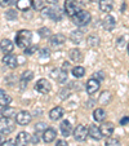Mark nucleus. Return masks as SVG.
Returning <instances> with one entry per match:
<instances>
[{
  "label": "nucleus",
  "mask_w": 129,
  "mask_h": 146,
  "mask_svg": "<svg viewBox=\"0 0 129 146\" xmlns=\"http://www.w3.org/2000/svg\"><path fill=\"white\" fill-rule=\"evenodd\" d=\"M31 40H32V33L30 30H19L16 35V44L18 48H27L31 45Z\"/></svg>",
  "instance_id": "nucleus-1"
},
{
  "label": "nucleus",
  "mask_w": 129,
  "mask_h": 146,
  "mask_svg": "<svg viewBox=\"0 0 129 146\" xmlns=\"http://www.w3.org/2000/svg\"><path fill=\"white\" fill-rule=\"evenodd\" d=\"M40 12H41V16L44 17V18H50L52 21H56V22L61 21L62 17H63L62 9L58 8V5L57 7H48V8H43Z\"/></svg>",
  "instance_id": "nucleus-2"
},
{
  "label": "nucleus",
  "mask_w": 129,
  "mask_h": 146,
  "mask_svg": "<svg viewBox=\"0 0 129 146\" xmlns=\"http://www.w3.org/2000/svg\"><path fill=\"white\" fill-rule=\"evenodd\" d=\"M71 18H72V22H74L76 26H87L89 22H91L92 16L88 11H81V9H80L75 16L71 17Z\"/></svg>",
  "instance_id": "nucleus-3"
},
{
  "label": "nucleus",
  "mask_w": 129,
  "mask_h": 146,
  "mask_svg": "<svg viewBox=\"0 0 129 146\" xmlns=\"http://www.w3.org/2000/svg\"><path fill=\"white\" fill-rule=\"evenodd\" d=\"M34 88H35V91H38L39 93L47 94V93H49L50 89H52V84H50L47 79H39L38 82L35 83Z\"/></svg>",
  "instance_id": "nucleus-4"
},
{
  "label": "nucleus",
  "mask_w": 129,
  "mask_h": 146,
  "mask_svg": "<svg viewBox=\"0 0 129 146\" xmlns=\"http://www.w3.org/2000/svg\"><path fill=\"white\" fill-rule=\"evenodd\" d=\"M63 11L69 17H72L80 11V5L77 3H75L74 0H66L65 5H63Z\"/></svg>",
  "instance_id": "nucleus-5"
},
{
  "label": "nucleus",
  "mask_w": 129,
  "mask_h": 146,
  "mask_svg": "<svg viewBox=\"0 0 129 146\" xmlns=\"http://www.w3.org/2000/svg\"><path fill=\"white\" fill-rule=\"evenodd\" d=\"M13 131H14V124H13V121H12L9 118L1 116V118H0V133L8 135V133L13 132Z\"/></svg>",
  "instance_id": "nucleus-6"
},
{
  "label": "nucleus",
  "mask_w": 129,
  "mask_h": 146,
  "mask_svg": "<svg viewBox=\"0 0 129 146\" xmlns=\"http://www.w3.org/2000/svg\"><path fill=\"white\" fill-rule=\"evenodd\" d=\"M72 133H74V138L76 141H85L87 137H88V128L85 127V125H83V124H79L72 131Z\"/></svg>",
  "instance_id": "nucleus-7"
},
{
  "label": "nucleus",
  "mask_w": 129,
  "mask_h": 146,
  "mask_svg": "<svg viewBox=\"0 0 129 146\" xmlns=\"http://www.w3.org/2000/svg\"><path fill=\"white\" fill-rule=\"evenodd\" d=\"M31 120H32V116L28 111L22 110L16 115V121L18 125H27V124L31 123Z\"/></svg>",
  "instance_id": "nucleus-8"
},
{
  "label": "nucleus",
  "mask_w": 129,
  "mask_h": 146,
  "mask_svg": "<svg viewBox=\"0 0 129 146\" xmlns=\"http://www.w3.org/2000/svg\"><path fill=\"white\" fill-rule=\"evenodd\" d=\"M1 62H3L7 67H9V69H16V67L18 66V57L14 56V54H12V53H9V54H4Z\"/></svg>",
  "instance_id": "nucleus-9"
},
{
  "label": "nucleus",
  "mask_w": 129,
  "mask_h": 146,
  "mask_svg": "<svg viewBox=\"0 0 129 146\" xmlns=\"http://www.w3.org/2000/svg\"><path fill=\"white\" fill-rule=\"evenodd\" d=\"M85 88H87V92H88V94H94L96 92H98V89L101 88V82L97 79H94V78H91V79L87 82V84H85Z\"/></svg>",
  "instance_id": "nucleus-10"
},
{
  "label": "nucleus",
  "mask_w": 129,
  "mask_h": 146,
  "mask_svg": "<svg viewBox=\"0 0 129 146\" xmlns=\"http://www.w3.org/2000/svg\"><path fill=\"white\" fill-rule=\"evenodd\" d=\"M31 142V135L27 132H19L16 137V146H27Z\"/></svg>",
  "instance_id": "nucleus-11"
},
{
  "label": "nucleus",
  "mask_w": 129,
  "mask_h": 146,
  "mask_svg": "<svg viewBox=\"0 0 129 146\" xmlns=\"http://www.w3.org/2000/svg\"><path fill=\"white\" fill-rule=\"evenodd\" d=\"M114 129H115V127H114V124L111 121H105V123H102L99 125V131L102 133V137H110L114 133Z\"/></svg>",
  "instance_id": "nucleus-12"
},
{
  "label": "nucleus",
  "mask_w": 129,
  "mask_h": 146,
  "mask_svg": "<svg viewBox=\"0 0 129 146\" xmlns=\"http://www.w3.org/2000/svg\"><path fill=\"white\" fill-rule=\"evenodd\" d=\"M50 45L52 47H60V45H63L65 41H66V36L63 34H56V35H50L49 38Z\"/></svg>",
  "instance_id": "nucleus-13"
},
{
  "label": "nucleus",
  "mask_w": 129,
  "mask_h": 146,
  "mask_svg": "<svg viewBox=\"0 0 129 146\" xmlns=\"http://www.w3.org/2000/svg\"><path fill=\"white\" fill-rule=\"evenodd\" d=\"M0 49L3 50L4 54H9L14 49V43L12 40H9V39H3L0 41Z\"/></svg>",
  "instance_id": "nucleus-14"
},
{
  "label": "nucleus",
  "mask_w": 129,
  "mask_h": 146,
  "mask_svg": "<svg viewBox=\"0 0 129 146\" xmlns=\"http://www.w3.org/2000/svg\"><path fill=\"white\" fill-rule=\"evenodd\" d=\"M63 115H65V109L61 106H56L49 111V118L52 120H60L63 118Z\"/></svg>",
  "instance_id": "nucleus-15"
},
{
  "label": "nucleus",
  "mask_w": 129,
  "mask_h": 146,
  "mask_svg": "<svg viewBox=\"0 0 129 146\" xmlns=\"http://www.w3.org/2000/svg\"><path fill=\"white\" fill-rule=\"evenodd\" d=\"M88 136H89V137H92L93 140H96V141L101 140V138H102V133H101V131H99L98 125H96V124H92V125H89V128H88Z\"/></svg>",
  "instance_id": "nucleus-16"
},
{
  "label": "nucleus",
  "mask_w": 129,
  "mask_h": 146,
  "mask_svg": "<svg viewBox=\"0 0 129 146\" xmlns=\"http://www.w3.org/2000/svg\"><path fill=\"white\" fill-rule=\"evenodd\" d=\"M57 137V132H56L53 128H47V129L43 132V141L45 143H50L56 140Z\"/></svg>",
  "instance_id": "nucleus-17"
},
{
  "label": "nucleus",
  "mask_w": 129,
  "mask_h": 146,
  "mask_svg": "<svg viewBox=\"0 0 129 146\" xmlns=\"http://www.w3.org/2000/svg\"><path fill=\"white\" fill-rule=\"evenodd\" d=\"M60 131H61V133H62L63 137H69V136H71V133H72L71 123H70L69 120H63L62 123L60 124Z\"/></svg>",
  "instance_id": "nucleus-18"
},
{
  "label": "nucleus",
  "mask_w": 129,
  "mask_h": 146,
  "mask_svg": "<svg viewBox=\"0 0 129 146\" xmlns=\"http://www.w3.org/2000/svg\"><path fill=\"white\" fill-rule=\"evenodd\" d=\"M102 26H103V29L106 31H111V30H114V27L116 26V21H115V18H114L112 16H108L106 17V18L102 21Z\"/></svg>",
  "instance_id": "nucleus-19"
},
{
  "label": "nucleus",
  "mask_w": 129,
  "mask_h": 146,
  "mask_svg": "<svg viewBox=\"0 0 129 146\" xmlns=\"http://www.w3.org/2000/svg\"><path fill=\"white\" fill-rule=\"evenodd\" d=\"M99 9L105 13H110L114 9V0H99Z\"/></svg>",
  "instance_id": "nucleus-20"
},
{
  "label": "nucleus",
  "mask_w": 129,
  "mask_h": 146,
  "mask_svg": "<svg viewBox=\"0 0 129 146\" xmlns=\"http://www.w3.org/2000/svg\"><path fill=\"white\" fill-rule=\"evenodd\" d=\"M106 116H107L106 110H105V109H102V108H98V109H96V110L93 111V118H94V120L98 121V123L105 121Z\"/></svg>",
  "instance_id": "nucleus-21"
},
{
  "label": "nucleus",
  "mask_w": 129,
  "mask_h": 146,
  "mask_svg": "<svg viewBox=\"0 0 129 146\" xmlns=\"http://www.w3.org/2000/svg\"><path fill=\"white\" fill-rule=\"evenodd\" d=\"M84 39V33L80 30H75L70 34V40L74 43V44H80Z\"/></svg>",
  "instance_id": "nucleus-22"
},
{
  "label": "nucleus",
  "mask_w": 129,
  "mask_h": 146,
  "mask_svg": "<svg viewBox=\"0 0 129 146\" xmlns=\"http://www.w3.org/2000/svg\"><path fill=\"white\" fill-rule=\"evenodd\" d=\"M69 57L71 61H74V62H80V61L83 60V53L80 49H77V48H72V49L69 50Z\"/></svg>",
  "instance_id": "nucleus-23"
},
{
  "label": "nucleus",
  "mask_w": 129,
  "mask_h": 146,
  "mask_svg": "<svg viewBox=\"0 0 129 146\" xmlns=\"http://www.w3.org/2000/svg\"><path fill=\"white\" fill-rule=\"evenodd\" d=\"M0 114H1V116H5V118H13V116H16V109L14 108H11V106H3V109H1V111H0Z\"/></svg>",
  "instance_id": "nucleus-24"
},
{
  "label": "nucleus",
  "mask_w": 129,
  "mask_h": 146,
  "mask_svg": "<svg viewBox=\"0 0 129 146\" xmlns=\"http://www.w3.org/2000/svg\"><path fill=\"white\" fill-rule=\"evenodd\" d=\"M16 7L18 11L26 12V11H28V8L31 7V0H17Z\"/></svg>",
  "instance_id": "nucleus-25"
},
{
  "label": "nucleus",
  "mask_w": 129,
  "mask_h": 146,
  "mask_svg": "<svg viewBox=\"0 0 129 146\" xmlns=\"http://www.w3.org/2000/svg\"><path fill=\"white\" fill-rule=\"evenodd\" d=\"M110 101H111V93H110V92L105 91V92H102V93L99 94L98 102L101 104V105H108V104H110Z\"/></svg>",
  "instance_id": "nucleus-26"
},
{
  "label": "nucleus",
  "mask_w": 129,
  "mask_h": 146,
  "mask_svg": "<svg viewBox=\"0 0 129 146\" xmlns=\"http://www.w3.org/2000/svg\"><path fill=\"white\" fill-rule=\"evenodd\" d=\"M87 44L89 45V47H98L99 45V36L96 35V34H92V35H89L88 38H87Z\"/></svg>",
  "instance_id": "nucleus-27"
},
{
  "label": "nucleus",
  "mask_w": 129,
  "mask_h": 146,
  "mask_svg": "<svg viewBox=\"0 0 129 146\" xmlns=\"http://www.w3.org/2000/svg\"><path fill=\"white\" fill-rule=\"evenodd\" d=\"M54 78L58 80L60 83H66L67 82V78H69V75H67V71L66 70H58L57 71V75H54Z\"/></svg>",
  "instance_id": "nucleus-28"
},
{
  "label": "nucleus",
  "mask_w": 129,
  "mask_h": 146,
  "mask_svg": "<svg viewBox=\"0 0 129 146\" xmlns=\"http://www.w3.org/2000/svg\"><path fill=\"white\" fill-rule=\"evenodd\" d=\"M72 75H74L75 78H77V79H80V78H83L85 75V69L83 66L72 67Z\"/></svg>",
  "instance_id": "nucleus-29"
},
{
  "label": "nucleus",
  "mask_w": 129,
  "mask_h": 146,
  "mask_svg": "<svg viewBox=\"0 0 129 146\" xmlns=\"http://www.w3.org/2000/svg\"><path fill=\"white\" fill-rule=\"evenodd\" d=\"M11 102H12V97L9 96V94H5L4 92L0 93V106H1V108H3V106H8Z\"/></svg>",
  "instance_id": "nucleus-30"
},
{
  "label": "nucleus",
  "mask_w": 129,
  "mask_h": 146,
  "mask_svg": "<svg viewBox=\"0 0 129 146\" xmlns=\"http://www.w3.org/2000/svg\"><path fill=\"white\" fill-rule=\"evenodd\" d=\"M45 0H31V7H32L34 11H39L40 12L41 9L44 8Z\"/></svg>",
  "instance_id": "nucleus-31"
},
{
  "label": "nucleus",
  "mask_w": 129,
  "mask_h": 146,
  "mask_svg": "<svg viewBox=\"0 0 129 146\" xmlns=\"http://www.w3.org/2000/svg\"><path fill=\"white\" fill-rule=\"evenodd\" d=\"M17 17H18V13H17L16 9H8L5 12V18L8 21H16Z\"/></svg>",
  "instance_id": "nucleus-32"
},
{
  "label": "nucleus",
  "mask_w": 129,
  "mask_h": 146,
  "mask_svg": "<svg viewBox=\"0 0 129 146\" xmlns=\"http://www.w3.org/2000/svg\"><path fill=\"white\" fill-rule=\"evenodd\" d=\"M105 146H121V143L118 138H114L110 136V137H107L106 142H105Z\"/></svg>",
  "instance_id": "nucleus-33"
},
{
  "label": "nucleus",
  "mask_w": 129,
  "mask_h": 146,
  "mask_svg": "<svg viewBox=\"0 0 129 146\" xmlns=\"http://www.w3.org/2000/svg\"><path fill=\"white\" fill-rule=\"evenodd\" d=\"M34 79V72L31 70H26V71L22 72L21 75V80H25V82H30V80Z\"/></svg>",
  "instance_id": "nucleus-34"
},
{
  "label": "nucleus",
  "mask_w": 129,
  "mask_h": 146,
  "mask_svg": "<svg viewBox=\"0 0 129 146\" xmlns=\"http://www.w3.org/2000/svg\"><path fill=\"white\" fill-rule=\"evenodd\" d=\"M35 52H38V47L36 45H28L27 48L23 49V54L25 56H32Z\"/></svg>",
  "instance_id": "nucleus-35"
},
{
  "label": "nucleus",
  "mask_w": 129,
  "mask_h": 146,
  "mask_svg": "<svg viewBox=\"0 0 129 146\" xmlns=\"http://www.w3.org/2000/svg\"><path fill=\"white\" fill-rule=\"evenodd\" d=\"M39 35H40L41 38H50L52 33H50V30L48 27H41L40 30H39Z\"/></svg>",
  "instance_id": "nucleus-36"
},
{
  "label": "nucleus",
  "mask_w": 129,
  "mask_h": 146,
  "mask_svg": "<svg viewBox=\"0 0 129 146\" xmlns=\"http://www.w3.org/2000/svg\"><path fill=\"white\" fill-rule=\"evenodd\" d=\"M92 78H94V79H97V80H99V82H102V80L105 79V74H103V71H97V72H94Z\"/></svg>",
  "instance_id": "nucleus-37"
},
{
  "label": "nucleus",
  "mask_w": 129,
  "mask_h": 146,
  "mask_svg": "<svg viewBox=\"0 0 129 146\" xmlns=\"http://www.w3.org/2000/svg\"><path fill=\"white\" fill-rule=\"evenodd\" d=\"M47 129V125H45V123H39V124H36L35 125V131L36 132H44V131Z\"/></svg>",
  "instance_id": "nucleus-38"
},
{
  "label": "nucleus",
  "mask_w": 129,
  "mask_h": 146,
  "mask_svg": "<svg viewBox=\"0 0 129 146\" xmlns=\"http://www.w3.org/2000/svg\"><path fill=\"white\" fill-rule=\"evenodd\" d=\"M13 3H14V0H0V7H3V8H5V7L12 5Z\"/></svg>",
  "instance_id": "nucleus-39"
},
{
  "label": "nucleus",
  "mask_w": 129,
  "mask_h": 146,
  "mask_svg": "<svg viewBox=\"0 0 129 146\" xmlns=\"http://www.w3.org/2000/svg\"><path fill=\"white\" fill-rule=\"evenodd\" d=\"M70 96V89H62V91H61V93H60V97L62 100H65V98H67V97Z\"/></svg>",
  "instance_id": "nucleus-40"
},
{
  "label": "nucleus",
  "mask_w": 129,
  "mask_h": 146,
  "mask_svg": "<svg viewBox=\"0 0 129 146\" xmlns=\"http://www.w3.org/2000/svg\"><path fill=\"white\" fill-rule=\"evenodd\" d=\"M40 52H41V53H40V57H41V58L49 57V49H48V48H43Z\"/></svg>",
  "instance_id": "nucleus-41"
},
{
  "label": "nucleus",
  "mask_w": 129,
  "mask_h": 146,
  "mask_svg": "<svg viewBox=\"0 0 129 146\" xmlns=\"http://www.w3.org/2000/svg\"><path fill=\"white\" fill-rule=\"evenodd\" d=\"M39 141H40V138H39V136H38V135H34L32 137H31V142H32L34 145H38Z\"/></svg>",
  "instance_id": "nucleus-42"
},
{
  "label": "nucleus",
  "mask_w": 129,
  "mask_h": 146,
  "mask_svg": "<svg viewBox=\"0 0 129 146\" xmlns=\"http://www.w3.org/2000/svg\"><path fill=\"white\" fill-rule=\"evenodd\" d=\"M1 146H16V145H14V141L13 140H7V141H4Z\"/></svg>",
  "instance_id": "nucleus-43"
},
{
  "label": "nucleus",
  "mask_w": 129,
  "mask_h": 146,
  "mask_svg": "<svg viewBox=\"0 0 129 146\" xmlns=\"http://www.w3.org/2000/svg\"><path fill=\"white\" fill-rule=\"evenodd\" d=\"M56 146H69V145H67V142L65 140H57Z\"/></svg>",
  "instance_id": "nucleus-44"
},
{
  "label": "nucleus",
  "mask_w": 129,
  "mask_h": 146,
  "mask_svg": "<svg viewBox=\"0 0 129 146\" xmlns=\"http://www.w3.org/2000/svg\"><path fill=\"white\" fill-rule=\"evenodd\" d=\"M128 123H129V116H124V118L120 120V124H121V125H126Z\"/></svg>",
  "instance_id": "nucleus-45"
},
{
  "label": "nucleus",
  "mask_w": 129,
  "mask_h": 146,
  "mask_svg": "<svg viewBox=\"0 0 129 146\" xmlns=\"http://www.w3.org/2000/svg\"><path fill=\"white\" fill-rule=\"evenodd\" d=\"M45 1L50 5H58V3H60V0H45Z\"/></svg>",
  "instance_id": "nucleus-46"
},
{
  "label": "nucleus",
  "mask_w": 129,
  "mask_h": 146,
  "mask_svg": "<svg viewBox=\"0 0 129 146\" xmlns=\"http://www.w3.org/2000/svg\"><path fill=\"white\" fill-rule=\"evenodd\" d=\"M124 39H125L124 36H121L120 39H118V47H119V48H121V47L124 45Z\"/></svg>",
  "instance_id": "nucleus-47"
},
{
  "label": "nucleus",
  "mask_w": 129,
  "mask_h": 146,
  "mask_svg": "<svg viewBox=\"0 0 129 146\" xmlns=\"http://www.w3.org/2000/svg\"><path fill=\"white\" fill-rule=\"evenodd\" d=\"M70 67H71V65H70V62H65V64H63L62 70H69Z\"/></svg>",
  "instance_id": "nucleus-48"
},
{
  "label": "nucleus",
  "mask_w": 129,
  "mask_h": 146,
  "mask_svg": "<svg viewBox=\"0 0 129 146\" xmlns=\"http://www.w3.org/2000/svg\"><path fill=\"white\" fill-rule=\"evenodd\" d=\"M25 88H27V82L21 80V89H25Z\"/></svg>",
  "instance_id": "nucleus-49"
},
{
  "label": "nucleus",
  "mask_w": 129,
  "mask_h": 146,
  "mask_svg": "<svg viewBox=\"0 0 129 146\" xmlns=\"http://www.w3.org/2000/svg\"><path fill=\"white\" fill-rule=\"evenodd\" d=\"M4 141H5V140H4V137H3V136H0V146L3 145V142H4Z\"/></svg>",
  "instance_id": "nucleus-50"
},
{
  "label": "nucleus",
  "mask_w": 129,
  "mask_h": 146,
  "mask_svg": "<svg viewBox=\"0 0 129 146\" xmlns=\"http://www.w3.org/2000/svg\"><path fill=\"white\" fill-rule=\"evenodd\" d=\"M89 1H91V3H98L99 0H89Z\"/></svg>",
  "instance_id": "nucleus-51"
},
{
  "label": "nucleus",
  "mask_w": 129,
  "mask_h": 146,
  "mask_svg": "<svg viewBox=\"0 0 129 146\" xmlns=\"http://www.w3.org/2000/svg\"><path fill=\"white\" fill-rule=\"evenodd\" d=\"M128 53H129V43H128Z\"/></svg>",
  "instance_id": "nucleus-52"
}]
</instances>
